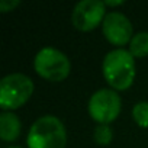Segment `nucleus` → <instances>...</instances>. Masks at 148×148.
Here are the masks:
<instances>
[{
	"label": "nucleus",
	"instance_id": "1",
	"mask_svg": "<svg viewBox=\"0 0 148 148\" xmlns=\"http://www.w3.org/2000/svg\"><path fill=\"white\" fill-rule=\"evenodd\" d=\"M103 77L115 92L128 90L135 80V58L128 49L116 48L108 52L102 64Z\"/></svg>",
	"mask_w": 148,
	"mask_h": 148
},
{
	"label": "nucleus",
	"instance_id": "2",
	"mask_svg": "<svg viewBox=\"0 0 148 148\" xmlns=\"http://www.w3.org/2000/svg\"><path fill=\"white\" fill-rule=\"evenodd\" d=\"M28 148H65L67 131L64 123L54 115L38 118L26 136Z\"/></svg>",
	"mask_w": 148,
	"mask_h": 148
},
{
	"label": "nucleus",
	"instance_id": "3",
	"mask_svg": "<svg viewBox=\"0 0 148 148\" xmlns=\"http://www.w3.org/2000/svg\"><path fill=\"white\" fill-rule=\"evenodd\" d=\"M35 84L31 77L22 73H13L0 82V108L3 112H13L22 108L34 95Z\"/></svg>",
	"mask_w": 148,
	"mask_h": 148
},
{
	"label": "nucleus",
	"instance_id": "4",
	"mask_svg": "<svg viewBox=\"0 0 148 148\" xmlns=\"http://www.w3.org/2000/svg\"><path fill=\"white\" fill-rule=\"evenodd\" d=\"M34 68L39 77L60 83L64 82L71 71V62L68 57L57 48L45 47L38 51L34 58Z\"/></svg>",
	"mask_w": 148,
	"mask_h": 148
},
{
	"label": "nucleus",
	"instance_id": "5",
	"mask_svg": "<svg viewBox=\"0 0 148 148\" xmlns=\"http://www.w3.org/2000/svg\"><path fill=\"white\" fill-rule=\"evenodd\" d=\"M122 109L121 96L112 89H100L92 95L87 110L93 121L99 125H109L113 122Z\"/></svg>",
	"mask_w": 148,
	"mask_h": 148
},
{
	"label": "nucleus",
	"instance_id": "6",
	"mask_svg": "<svg viewBox=\"0 0 148 148\" xmlns=\"http://www.w3.org/2000/svg\"><path fill=\"white\" fill-rule=\"evenodd\" d=\"M106 15V6L102 0H82L73 9L71 22L76 29L89 32L102 25Z\"/></svg>",
	"mask_w": 148,
	"mask_h": 148
},
{
	"label": "nucleus",
	"instance_id": "7",
	"mask_svg": "<svg viewBox=\"0 0 148 148\" xmlns=\"http://www.w3.org/2000/svg\"><path fill=\"white\" fill-rule=\"evenodd\" d=\"M102 31L106 41L115 47L129 45L134 36L131 21L121 12H109L102 23Z\"/></svg>",
	"mask_w": 148,
	"mask_h": 148
},
{
	"label": "nucleus",
	"instance_id": "8",
	"mask_svg": "<svg viewBox=\"0 0 148 148\" xmlns=\"http://www.w3.org/2000/svg\"><path fill=\"white\" fill-rule=\"evenodd\" d=\"M22 123L13 112H3L0 115V136L5 142H13L19 138Z\"/></svg>",
	"mask_w": 148,
	"mask_h": 148
},
{
	"label": "nucleus",
	"instance_id": "9",
	"mask_svg": "<svg viewBox=\"0 0 148 148\" xmlns=\"http://www.w3.org/2000/svg\"><path fill=\"white\" fill-rule=\"evenodd\" d=\"M128 51L134 58L148 57V32H138L132 36Z\"/></svg>",
	"mask_w": 148,
	"mask_h": 148
},
{
	"label": "nucleus",
	"instance_id": "10",
	"mask_svg": "<svg viewBox=\"0 0 148 148\" xmlns=\"http://www.w3.org/2000/svg\"><path fill=\"white\" fill-rule=\"evenodd\" d=\"M132 118L141 128H148V102H138L132 109Z\"/></svg>",
	"mask_w": 148,
	"mask_h": 148
},
{
	"label": "nucleus",
	"instance_id": "11",
	"mask_svg": "<svg viewBox=\"0 0 148 148\" xmlns=\"http://www.w3.org/2000/svg\"><path fill=\"white\" fill-rule=\"evenodd\" d=\"M93 139L99 145H109L113 139V131L109 125H97L93 131Z\"/></svg>",
	"mask_w": 148,
	"mask_h": 148
},
{
	"label": "nucleus",
	"instance_id": "12",
	"mask_svg": "<svg viewBox=\"0 0 148 148\" xmlns=\"http://www.w3.org/2000/svg\"><path fill=\"white\" fill-rule=\"evenodd\" d=\"M19 5H21L19 0H2V2H0V12H2V13L12 12V10H15Z\"/></svg>",
	"mask_w": 148,
	"mask_h": 148
},
{
	"label": "nucleus",
	"instance_id": "13",
	"mask_svg": "<svg viewBox=\"0 0 148 148\" xmlns=\"http://www.w3.org/2000/svg\"><path fill=\"white\" fill-rule=\"evenodd\" d=\"M103 3H105V6H121L125 2H123V0H116V2H115V0H105Z\"/></svg>",
	"mask_w": 148,
	"mask_h": 148
},
{
	"label": "nucleus",
	"instance_id": "14",
	"mask_svg": "<svg viewBox=\"0 0 148 148\" xmlns=\"http://www.w3.org/2000/svg\"><path fill=\"white\" fill-rule=\"evenodd\" d=\"M10 148H21V147H10Z\"/></svg>",
	"mask_w": 148,
	"mask_h": 148
}]
</instances>
